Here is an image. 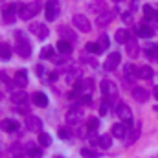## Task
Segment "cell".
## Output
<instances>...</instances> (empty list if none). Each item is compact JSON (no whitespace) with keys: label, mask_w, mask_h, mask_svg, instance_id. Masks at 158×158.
<instances>
[{"label":"cell","mask_w":158,"mask_h":158,"mask_svg":"<svg viewBox=\"0 0 158 158\" xmlns=\"http://www.w3.org/2000/svg\"><path fill=\"white\" fill-rule=\"evenodd\" d=\"M59 13V2L57 0H48L46 2V20H55Z\"/></svg>","instance_id":"9"},{"label":"cell","mask_w":158,"mask_h":158,"mask_svg":"<svg viewBox=\"0 0 158 158\" xmlns=\"http://www.w3.org/2000/svg\"><path fill=\"white\" fill-rule=\"evenodd\" d=\"M17 129H19V123L15 119H2L0 121V131H4V132H15Z\"/></svg>","instance_id":"15"},{"label":"cell","mask_w":158,"mask_h":158,"mask_svg":"<svg viewBox=\"0 0 158 158\" xmlns=\"http://www.w3.org/2000/svg\"><path fill=\"white\" fill-rule=\"evenodd\" d=\"M59 136H61L63 140H68V136H70V132H68V129H59Z\"/></svg>","instance_id":"43"},{"label":"cell","mask_w":158,"mask_h":158,"mask_svg":"<svg viewBox=\"0 0 158 158\" xmlns=\"http://www.w3.org/2000/svg\"><path fill=\"white\" fill-rule=\"evenodd\" d=\"M79 103H81V105H90V103H92V98H90V94H83V96L79 98Z\"/></svg>","instance_id":"39"},{"label":"cell","mask_w":158,"mask_h":158,"mask_svg":"<svg viewBox=\"0 0 158 158\" xmlns=\"http://www.w3.org/2000/svg\"><path fill=\"white\" fill-rule=\"evenodd\" d=\"M98 127H99V119H98V118H90V119H88V123H86V129H88L90 132H92V131H96Z\"/></svg>","instance_id":"36"},{"label":"cell","mask_w":158,"mask_h":158,"mask_svg":"<svg viewBox=\"0 0 158 158\" xmlns=\"http://www.w3.org/2000/svg\"><path fill=\"white\" fill-rule=\"evenodd\" d=\"M153 109H155V112H158V105H156V107H153Z\"/></svg>","instance_id":"50"},{"label":"cell","mask_w":158,"mask_h":158,"mask_svg":"<svg viewBox=\"0 0 158 158\" xmlns=\"http://www.w3.org/2000/svg\"><path fill=\"white\" fill-rule=\"evenodd\" d=\"M114 2H119V0H114Z\"/></svg>","instance_id":"53"},{"label":"cell","mask_w":158,"mask_h":158,"mask_svg":"<svg viewBox=\"0 0 158 158\" xmlns=\"http://www.w3.org/2000/svg\"><path fill=\"white\" fill-rule=\"evenodd\" d=\"M88 9H90L92 13L101 15V13H105V11H107V6H105V2H103V0H96V2H92V4H88Z\"/></svg>","instance_id":"19"},{"label":"cell","mask_w":158,"mask_h":158,"mask_svg":"<svg viewBox=\"0 0 158 158\" xmlns=\"http://www.w3.org/2000/svg\"><path fill=\"white\" fill-rule=\"evenodd\" d=\"M88 140H90V143H92V145H99V136H98L96 132H94V134L90 132V136H88Z\"/></svg>","instance_id":"42"},{"label":"cell","mask_w":158,"mask_h":158,"mask_svg":"<svg viewBox=\"0 0 158 158\" xmlns=\"http://www.w3.org/2000/svg\"><path fill=\"white\" fill-rule=\"evenodd\" d=\"M121 20H123L125 24H131V22H132V13H131V11H123V13H121Z\"/></svg>","instance_id":"38"},{"label":"cell","mask_w":158,"mask_h":158,"mask_svg":"<svg viewBox=\"0 0 158 158\" xmlns=\"http://www.w3.org/2000/svg\"><path fill=\"white\" fill-rule=\"evenodd\" d=\"M99 86H101L103 96H105V98H109V101H112V99H116V98H118V88H116V85H114L112 81L103 79Z\"/></svg>","instance_id":"5"},{"label":"cell","mask_w":158,"mask_h":158,"mask_svg":"<svg viewBox=\"0 0 158 158\" xmlns=\"http://www.w3.org/2000/svg\"><path fill=\"white\" fill-rule=\"evenodd\" d=\"M153 96L158 99V86H155V88H153Z\"/></svg>","instance_id":"47"},{"label":"cell","mask_w":158,"mask_h":158,"mask_svg":"<svg viewBox=\"0 0 158 158\" xmlns=\"http://www.w3.org/2000/svg\"><path fill=\"white\" fill-rule=\"evenodd\" d=\"M140 129H142V127H140V123H136V125L129 131V136H127V140H125V143H127V145H132V143L138 140V136H140Z\"/></svg>","instance_id":"18"},{"label":"cell","mask_w":158,"mask_h":158,"mask_svg":"<svg viewBox=\"0 0 158 158\" xmlns=\"http://www.w3.org/2000/svg\"><path fill=\"white\" fill-rule=\"evenodd\" d=\"M19 9H20V4H7L2 7V17H4V22L6 24H13L19 17Z\"/></svg>","instance_id":"3"},{"label":"cell","mask_w":158,"mask_h":158,"mask_svg":"<svg viewBox=\"0 0 158 158\" xmlns=\"http://www.w3.org/2000/svg\"><path fill=\"white\" fill-rule=\"evenodd\" d=\"M53 158H63V156H53Z\"/></svg>","instance_id":"51"},{"label":"cell","mask_w":158,"mask_h":158,"mask_svg":"<svg viewBox=\"0 0 158 158\" xmlns=\"http://www.w3.org/2000/svg\"><path fill=\"white\" fill-rule=\"evenodd\" d=\"M57 52H59L61 55H70V53H72V42L61 39L57 42Z\"/></svg>","instance_id":"21"},{"label":"cell","mask_w":158,"mask_h":158,"mask_svg":"<svg viewBox=\"0 0 158 158\" xmlns=\"http://www.w3.org/2000/svg\"><path fill=\"white\" fill-rule=\"evenodd\" d=\"M155 20H158V11L155 13Z\"/></svg>","instance_id":"48"},{"label":"cell","mask_w":158,"mask_h":158,"mask_svg":"<svg viewBox=\"0 0 158 158\" xmlns=\"http://www.w3.org/2000/svg\"><path fill=\"white\" fill-rule=\"evenodd\" d=\"M116 114H118V118L129 127V129H132L136 123H134V119H132V112H131V109H129V105H125V103H119L118 109H116Z\"/></svg>","instance_id":"4"},{"label":"cell","mask_w":158,"mask_h":158,"mask_svg":"<svg viewBox=\"0 0 158 158\" xmlns=\"http://www.w3.org/2000/svg\"><path fill=\"white\" fill-rule=\"evenodd\" d=\"M35 70H37V74H39V76H42V72H44V70H42V66H40V64H37V68H35Z\"/></svg>","instance_id":"46"},{"label":"cell","mask_w":158,"mask_h":158,"mask_svg":"<svg viewBox=\"0 0 158 158\" xmlns=\"http://www.w3.org/2000/svg\"><path fill=\"white\" fill-rule=\"evenodd\" d=\"M119 61H121L119 52H112V53H109V57H107V61H105V70H107V72L116 70L118 64H119Z\"/></svg>","instance_id":"8"},{"label":"cell","mask_w":158,"mask_h":158,"mask_svg":"<svg viewBox=\"0 0 158 158\" xmlns=\"http://www.w3.org/2000/svg\"><path fill=\"white\" fill-rule=\"evenodd\" d=\"M72 20H74V26L77 28L79 31H83V33H88L90 28H92V26H90V20H88L85 15H74Z\"/></svg>","instance_id":"6"},{"label":"cell","mask_w":158,"mask_h":158,"mask_svg":"<svg viewBox=\"0 0 158 158\" xmlns=\"http://www.w3.org/2000/svg\"><path fill=\"white\" fill-rule=\"evenodd\" d=\"M15 39H17L15 52H17L20 57L28 59V57L31 55V46H30V42H28V39H26V35H24L22 31H15Z\"/></svg>","instance_id":"1"},{"label":"cell","mask_w":158,"mask_h":158,"mask_svg":"<svg viewBox=\"0 0 158 158\" xmlns=\"http://www.w3.org/2000/svg\"><path fill=\"white\" fill-rule=\"evenodd\" d=\"M156 61H158V44H156Z\"/></svg>","instance_id":"49"},{"label":"cell","mask_w":158,"mask_h":158,"mask_svg":"<svg viewBox=\"0 0 158 158\" xmlns=\"http://www.w3.org/2000/svg\"><path fill=\"white\" fill-rule=\"evenodd\" d=\"M13 53V48L7 44V42H0V59L2 61H7Z\"/></svg>","instance_id":"26"},{"label":"cell","mask_w":158,"mask_h":158,"mask_svg":"<svg viewBox=\"0 0 158 158\" xmlns=\"http://www.w3.org/2000/svg\"><path fill=\"white\" fill-rule=\"evenodd\" d=\"M110 145H112V136H109V134L99 136V147H103V149H110Z\"/></svg>","instance_id":"31"},{"label":"cell","mask_w":158,"mask_h":158,"mask_svg":"<svg viewBox=\"0 0 158 158\" xmlns=\"http://www.w3.org/2000/svg\"><path fill=\"white\" fill-rule=\"evenodd\" d=\"M81 156L83 158H99V155L94 153L92 149H86V147H85V149H81Z\"/></svg>","instance_id":"35"},{"label":"cell","mask_w":158,"mask_h":158,"mask_svg":"<svg viewBox=\"0 0 158 158\" xmlns=\"http://www.w3.org/2000/svg\"><path fill=\"white\" fill-rule=\"evenodd\" d=\"M132 98H134L138 103H145V101L149 99V92H147L145 88H142V86H134V88H132Z\"/></svg>","instance_id":"13"},{"label":"cell","mask_w":158,"mask_h":158,"mask_svg":"<svg viewBox=\"0 0 158 158\" xmlns=\"http://www.w3.org/2000/svg\"><path fill=\"white\" fill-rule=\"evenodd\" d=\"M0 81H2V83H6L7 86H13V83H15V81H9V77H7L4 72H0Z\"/></svg>","instance_id":"41"},{"label":"cell","mask_w":158,"mask_h":158,"mask_svg":"<svg viewBox=\"0 0 158 158\" xmlns=\"http://www.w3.org/2000/svg\"><path fill=\"white\" fill-rule=\"evenodd\" d=\"M57 33L61 35V39L63 40H68V42H74V40L77 39L76 33H74L68 26H59V28H57Z\"/></svg>","instance_id":"14"},{"label":"cell","mask_w":158,"mask_h":158,"mask_svg":"<svg viewBox=\"0 0 158 158\" xmlns=\"http://www.w3.org/2000/svg\"><path fill=\"white\" fill-rule=\"evenodd\" d=\"M17 110H19V112H22V114H28V109H26L24 105H22V107L19 105V109H17Z\"/></svg>","instance_id":"45"},{"label":"cell","mask_w":158,"mask_h":158,"mask_svg":"<svg viewBox=\"0 0 158 158\" xmlns=\"http://www.w3.org/2000/svg\"><path fill=\"white\" fill-rule=\"evenodd\" d=\"M26 127L33 132H42V119L35 114H28L26 116Z\"/></svg>","instance_id":"7"},{"label":"cell","mask_w":158,"mask_h":158,"mask_svg":"<svg viewBox=\"0 0 158 158\" xmlns=\"http://www.w3.org/2000/svg\"><path fill=\"white\" fill-rule=\"evenodd\" d=\"M136 77H140V79H151V77H153V68H151V66H147V64L140 66V68H138V72H136Z\"/></svg>","instance_id":"25"},{"label":"cell","mask_w":158,"mask_h":158,"mask_svg":"<svg viewBox=\"0 0 158 158\" xmlns=\"http://www.w3.org/2000/svg\"><path fill=\"white\" fill-rule=\"evenodd\" d=\"M0 99H2V92H0Z\"/></svg>","instance_id":"52"},{"label":"cell","mask_w":158,"mask_h":158,"mask_svg":"<svg viewBox=\"0 0 158 158\" xmlns=\"http://www.w3.org/2000/svg\"><path fill=\"white\" fill-rule=\"evenodd\" d=\"M40 11V4L39 2H31V4H20V9H19V17L22 20H30L33 19L37 13Z\"/></svg>","instance_id":"2"},{"label":"cell","mask_w":158,"mask_h":158,"mask_svg":"<svg viewBox=\"0 0 158 158\" xmlns=\"http://www.w3.org/2000/svg\"><path fill=\"white\" fill-rule=\"evenodd\" d=\"M57 77H59V74H57V72H50V74H48L50 83H55V81H57Z\"/></svg>","instance_id":"44"},{"label":"cell","mask_w":158,"mask_h":158,"mask_svg":"<svg viewBox=\"0 0 158 158\" xmlns=\"http://www.w3.org/2000/svg\"><path fill=\"white\" fill-rule=\"evenodd\" d=\"M31 101H33L37 107H46V105H48V98H46L44 92H35V94L31 96Z\"/></svg>","instance_id":"24"},{"label":"cell","mask_w":158,"mask_h":158,"mask_svg":"<svg viewBox=\"0 0 158 158\" xmlns=\"http://www.w3.org/2000/svg\"><path fill=\"white\" fill-rule=\"evenodd\" d=\"M39 145L40 147H50L52 145V136L48 134V132H39Z\"/></svg>","instance_id":"29"},{"label":"cell","mask_w":158,"mask_h":158,"mask_svg":"<svg viewBox=\"0 0 158 158\" xmlns=\"http://www.w3.org/2000/svg\"><path fill=\"white\" fill-rule=\"evenodd\" d=\"M15 85L20 86V88H24L28 85V74H26V70H19L15 74Z\"/></svg>","instance_id":"23"},{"label":"cell","mask_w":158,"mask_h":158,"mask_svg":"<svg viewBox=\"0 0 158 158\" xmlns=\"http://www.w3.org/2000/svg\"><path fill=\"white\" fill-rule=\"evenodd\" d=\"M85 48H86V52H88V53H96V55L103 53V48H101V46H99L98 42H88V44H86Z\"/></svg>","instance_id":"30"},{"label":"cell","mask_w":158,"mask_h":158,"mask_svg":"<svg viewBox=\"0 0 158 158\" xmlns=\"http://www.w3.org/2000/svg\"><path fill=\"white\" fill-rule=\"evenodd\" d=\"M112 17H114V13H112V11H105V13H101V15L98 17V26H99V28L107 26V24L112 20Z\"/></svg>","instance_id":"27"},{"label":"cell","mask_w":158,"mask_h":158,"mask_svg":"<svg viewBox=\"0 0 158 158\" xmlns=\"http://www.w3.org/2000/svg\"><path fill=\"white\" fill-rule=\"evenodd\" d=\"M53 53H55V50H53L52 46H44V48L40 50V59H52Z\"/></svg>","instance_id":"32"},{"label":"cell","mask_w":158,"mask_h":158,"mask_svg":"<svg viewBox=\"0 0 158 158\" xmlns=\"http://www.w3.org/2000/svg\"><path fill=\"white\" fill-rule=\"evenodd\" d=\"M125 48H127V55H129L131 59H134V57L140 55V46H138V40L134 39V37L129 39V42L125 44Z\"/></svg>","instance_id":"12"},{"label":"cell","mask_w":158,"mask_h":158,"mask_svg":"<svg viewBox=\"0 0 158 158\" xmlns=\"http://www.w3.org/2000/svg\"><path fill=\"white\" fill-rule=\"evenodd\" d=\"M11 101L17 105H24L28 101V94L24 90H15V92H11Z\"/></svg>","instance_id":"17"},{"label":"cell","mask_w":158,"mask_h":158,"mask_svg":"<svg viewBox=\"0 0 158 158\" xmlns=\"http://www.w3.org/2000/svg\"><path fill=\"white\" fill-rule=\"evenodd\" d=\"M143 13H145V17H147V19H155V13H156V11L153 9V6L145 4V6H143Z\"/></svg>","instance_id":"37"},{"label":"cell","mask_w":158,"mask_h":158,"mask_svg":"<svg viewBox=\"0 0 158 158\" xmlns=\"http://www.w3.org/2000/svg\"><path fill=\"white\" fill-rule=\"evenodd\" d=\"M136 33H138V37L149 39V37H153V35H155V30H153L151 26H147V24H140V26L136 28Z\"/></svg>","instance_id":"16"},{"label":"cell","mask_w":158,"mask_h":158,"mask_svg":"<svg viewBox=\"0 0 158 158\" xmlns=\"http://www.w3.org/2000/svg\"><path fill=\"white\" fill-rule=\"evenodd\" d=\"M107 112H109V105H107V99H105V101H101V105H99V114L105 116Z\"/></svg>","instance_id":"40"},{"label":"cell","mask_w":158,"mask_h":158,"mask_svg":"<svg viewBox=\"0 0 158 158\" xmlns=\"http://www.w3.org/2000/svg\"><path fill=\"white\" fill-rule=\"evenodd\" d=\"M98 44L103 48V52L105 50H109V46H110V40H109V35H99V39H98Z\"/></svg>","instance_id":"33"},{"label":"cell","mask_w":158,"mask_h":158,"mask_svg":"<svg viewBox=\"0 0 158 158\" xmlns=\"http://www.w3.org/2000/svg\"><path fill=\"white\" fill-rule=\"evenodd\" d=\"M129 39H131V33H129L127 30H123V28H121V30L116 31V40H118L119 44H127Z\"/></svg>","instance_id":"28"},{"label":"cell","mask_w":158,"mask_h":158,"mask_svg":"<svg viewBox=\"0 0 158 158\" xmlns=\"http://www.w3.org/2000/svg\"><path fill=\"white\" fill-rule=\"evenodd\" d=\"M129 127L121 121V123H114V127H112V136L114 138H119V140H123V138H127L129 136Z\"/></svg>","instance_id":"11"},{"label":"cell","mask_w":158,"mask_h":158,"mask_svg":"<svg viewBox=\"0 0 158 158\" xmlns=\"http://www.w3.org/2000/svg\"><path fill=\"white\" fill-rule=\"evenodd\" d=\"M123 72H125V76H127V77H132V76H136L138 68H134L132 64H125V66H123Z\"/></svg>","instance_id":"34"},{"label":"cell","mask_w":158,"mask_h":158,"mask_svg":"<svg viewBox=\"0 0 158 158\" xmlns=\"http://www.w3.org/2000/svg\"><path fill=\"white\" fill-rule=\"evenodd\" d=\"M26 149H28V156L30 158H42V149H40L39 145H35L33 142H30L26 145Z\"/></svg>","instance_id":"20"},{"label":"cell","mask_w":158,"mask_h":158,"mask_svg":"<svg viewBox=\"0 0 158 158\" xmlns=\"http://www.w3.org/2000/svg\"><path fill=\"white\" fill-rule=\"evenodd\" d=\"M30 31L35 33L37 39H40V40L48 37V28H46L44 24H40V22H31V24H30Z\"/></svg>","instance_id":"10"},{"label":"cell","mask_w":158,"mask_h":158,"mask_svg":"<svg viewBox=\"0 0 158 158\" xmlns=\"http://www.w3.org/2000/svg\"><path fill=\"white\" fill-rule=\"evenodd\" d=\"M79 118H81V110L79 109H70L66 112V123H70V125L79 123Z\"/></svg>","instance_id":"22"}]
</instances>
